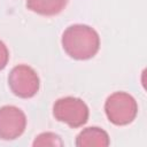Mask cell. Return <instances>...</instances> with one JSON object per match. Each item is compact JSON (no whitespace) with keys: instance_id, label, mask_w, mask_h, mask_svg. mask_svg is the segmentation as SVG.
<instances>
[{"instance_id":"8992f818","label":"cell","mask_w":147,"mask_h":147,"mask_svg":"<svg viewBox=\"0 0 147 147\" xmlns=\"http://www.w3.org/2000/svg\"><path fill=\"white\" fill-rule=\"evenodd\" d=\"M109 144L108 133L98 126L84 129L76 138V146L78 147H107Z\"/></svg>"},{"instance_id":"6da1fadb","label":"cell","mask_w":147,"mask_h":147,"mask_svg":"<svg viewBox=\"0 0 147 147\" xmlns=\"http://www.w3.org/2000/svg\"><path fill=\"white\" fill-rule=\"evenodd\" d=\"M61 42L64 52L75 60L92 59L100 48L99 33L85 24L68 26L62 34Z\"/></svg>"},{"instance_id":"ba28073f","label":"cell","mask_w":147,"mask_h":147,"mask_svg":"<svg viewBox=\"0 0 147 147\" xmlns=\"http://www.w3.org/2000/svg\"><path fill=\"white\" fill-rule=\"evenodd\" d=\"M33 146H63V141L53 132H44L36 137Z\"/></svg>"},{"instance_id":"7a4b0ae2","label":"cell","mask_w":147,"mask_h":147,"mask_svg":"<svg viewBox=\"0 0 147 147\" xmlns=\"http://www.w3.org/2000/svg\"><path fill=\"white\" fill-rule=\"evenodd\" d=\"M105 111L109 122L115 125H127L138 114L136 99L126 92H115L105 102Z\"/></svg>"},{"instance_id":"52a82bcc","label":"cell","mask_w":147,"mask_h":147,"mask_svg":"<svg viewBox=\"0 0 147 147\" xmlns=\"http://www.w3.org/2000/svg\"><path fill=\"white\" fill-rule=\"evenodd\" d=\"M68 0H26V7L33 13L44 16L60 14L67 6Z\"/></svg>"},{"instance_id":"277c9868","label":"cell","mask_w":147,"mask_h":147,"mask_svg":"<svg viewBox=\"0 0 147 147\" xmlns=\"http://www.w3.org/2000/svg\"><path fill=\"white\" fill-rule=\"evenodd\" d=\"M8 85L16 96L29 99L39 91L40 79L34 69L26 64H18L9 72Z\"/></svg>"},{"instance_id":"3957f363","label":"cell","mask_w":147,"mask_h":147,"mask_svg":"<svg viewBox=\"0 0 147 147\" xmlns=\"http://www.w3.org/2000/svg\"><path fill=\"white\" fill-rule=\"evenodd\" d=\"M53 115L59 122L68 124L70 127L76 129L84 125L88 119V107L79 98L64 96L54 102Z\"/></svg>"},{"instance_id":"5b68a950","label":"cell","mask_w":147,"mask_h":147,"mask_svg":"<svg viewBox=\"0 0 147 147\" xmlns=\"http://www.w3.org/2000/svg\"><path fill=\"white\" fill-rule=\"evenodd\" d=\"M26 126V116L15 106L0 107V139L14 140L21 137Z\"/></svg>"},{"instance_id":"9c48e42d","label":"cell","mask_w":147,"mask_h":147,"mask_svg":"<svg viewBox=\"0 0 147 147\" xmlns=\"http://www.w3.org/2000/svg\"><path fill=\"white\" fill-rule=\"evenodd\" d=\"M9 60V52L7 46L0 40V70L5 69Z\"/></svg>"}]
</instances>
